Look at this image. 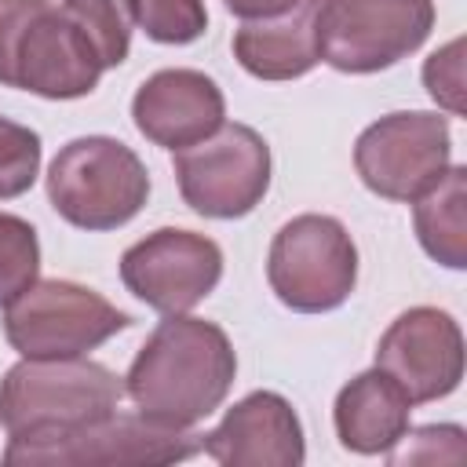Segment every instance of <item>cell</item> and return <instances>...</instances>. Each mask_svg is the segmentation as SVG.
Segmentation results:
<instances>
[{"mask_svg": "<svg viewBox=\"0 0 467 467\" xmlns=\"http://www.w3.org/2000/svg\"><path fill=\"white\" fill-rule=\"evenodd\" d=\"M234 376L237 354L219 325L190 314H164L139 347L124 376V394L139 412L161 423L193 427L226 401Z\"/></svg>", "mask_w": 467, "mask_h": 467, "instance_id": "1", "label": "cell"}, {"mask_svg": "<svg viewBox=\"0 0 467 467\" xmlns=\"http://www.w3.org/2000/svg\"><path fill=\"white\" fill-rule=\"evenodd\" d=\"M102 58L91 36L55 0H0V84L40 99H84Z\"/></svg>", "mask_w": 467, "mask_h": 467, "instance_id": "2", "label": "cell"}, {"mask_svg": "<svg viewBox=\"0 0 467 467\" xmlns=\"http://www.w3.org/2000/svg\"><path fill=\"white\" fill-rule=\"evenodd\" d=\"M124 398V379L77 354V358H22L0 379V427L7 438H51L77 431Z\"/></svg>", "mask_w": 467, "mask_h": 467, "instance_id": "3", "label": "cell"}, {"mask_svg": "<svg viewBox=\"0 0 467 467\" xmlns=\"http://www.w3.org/2000/svg\"><path fill=\"white\" fill-rule=\"evenodd\" d=\"M193 427H171L146 412H106L51 438H7V467H164L201 452Z\"/></svg>", "mask_w": 467, "mask_h": 467, "instance_id": "4", "label": "cell"}, {"mask_svg": "<svg viewBox=\"0 0 467 467\" xmlns=\"http://www.w3.org/2000/svg\"><path fill=\"white\" fill-rule=\"evenodd\" d=\"M150 197V171L131 146L109 135L66 142L47 168V201L77 230H117Z\"/></svg>", "mask_w": 467, "mask_h": 467, "instance_id": "5", "label": "cell"}, {"mask_svg": "<svg viewBox=\"0 0 467 467\" xmlns=\"http://www.w3.org/2000/svg\"><path fill=\"white\" fill-rule=\"evenodd\" d=\"M266 281L274 296L296 314L336 310L350 299L358 285L354 237L332 215H296L270 241Z\"/></svg>", "mask_w": 467, "mask_h": 467, "instance_id": "6", "label": "cell"}, {"mask_svg": "<svg viewBox=\"0 0 467 467\" xmlns=\"http://www.w3.org/2000/svg\"><path fill=\"white\" fill-rule=\"evenodd\" d=\"M131 317L88 285L33 281L4 306V336L22 358H77L124 332Z\"/></svg>", "mask_w": 467, "mask_h": 467, "instance_id": "7", "label": "cell"}, {"mask_svg": "<svg viewBox=\"0 0 467 467\" xmlns=\"http://www.w3.org/2000/svg\"><path fill=\"white\" fill-rule=\"evenodd\" d=\"M321 62L339 73H379L409 58L434 29V0H306Z\"/></svg>", "mask_w": 467, "mask_h": 467, "instance_id": "8", "label": "cell"}, {"mask_svg": "<svg viewBox=\"0 0 467 467\" xmlns=\"http://www.w3.org/2000/svg\"><path fill=\"white\" fill-rule=\"evenodd\" d=\"M182 201L204 219H241L270 190V146L248 124L223 120L212 135L175 150Z\"/></svg>", "mask_w": 467, "mask_h": 467, "instance_id": "9", "label": "cell"}, {"mask_svg": "<svg viewBox=\"0 0 467 467\" xmlns=\"http://www.w3.org/2000/svg\"><path fill=\"white\" fill-rule=\"evenodd\" d=\"M452 164L449 120L431 109H401L372 120L354 142L361 182L387 201L423 197Z\"/></svg>", "mask_w": 467, "mask_h": 467, "instance_id": "10", "label": "cell"}, {"mask_svg": "<svg viewBox=\"0 0 467 467\" xmlns=\"http://www.w3.org/2000/svg\"><path fill=\"white\" fill-rule=\"evenodd\" d=\"M223 277V248L193 230L161 226L120 255L124 288L157 314H186Z\"/></svg>", "mask_w": 467, "mask_h": 467, "instance_id": "11", "label": "cell"}, {"mask_svg": "<svg viewBox=\"0 0 467 467\" xmlns=\"http://www.w3.org/2000/svg\"><path fill=\"white\" fill-rule=\"evenodd\" d=\"M376 368H383L412 405L452 394L463 379V332L456 317L438 306L398 314L379 336Z\"/></svg>", "mask_w": 467, "mask_h": 467, "instance_id": "12", "label": "cell"}, {"mask_svg": "<svg viewBox=\"0 0 467 467\" xmlns=\"http://www.w3.org/2000/svg\"><path fill=\"white\" fill-rule=\"evenodd\" d=\"M201 449L223 467H299L306 460L303 423L274 390H252L223 423L201 438Z\"/></svg>", "mask_w": 467, "mask_h": 467, "instance_id": "13", "label": "cell"}, {"mask_svg": "<svg viewBox=\"0 0 467 467\" xmlns=\"http://www.w3.org/2000/svg\"><path fill=\"white\" fill-rule=\"evenodd\" d=\"M131 120L153 146L182 150L226 120V99L201 69H157L131 99Z\"/></svg>", "mask_w": 467, "mask_h": 467, "instance_id": "14", "label": "cell"}, {"mask_svg": "<svg viewBox=\"0 0 467 467\" xmlns=\"http://www.w3.org/2000/svg\"><path fill=\"white\" fill-rule=\"evenodd\" d=\"M409 412H412L409 394L383 368H368L336 394L332 423L343 449L361 456H379L390 452L398 441H405Z\"/></svg>", "mask_w": 467, "mask_h": 467, "instance_id": "15", "label": "cell"}, {"mask_svg": "<svg viewBox=\"0 0 467 467\" xmlns=\"http://www.w3.org/2000/svg\"><path fill=\"white\" fill-rule=\"evenodd\" d=\"M234 58L244 73L259 80H296L310 73L321 62V36L317 18L306 0L296 7L270 15V18H248L234 33Z\"/></svg>", "mask_w": 467, "mask_h": 467, "instance_id": "16", "label": "cell"}, {"mask_svg": "<svg viewBox=\"0 0 467 467\" xmlns=\"http://www.w3.org/2000/svg\"><path fill=\"white\" fill-rule=\"evenodd\" d=\"M412 226L423 252L449 266H467V168L449 164V171L412 201Z\"/></svg>", "mask_w": 467, "mask_h": 467, "instance_id": "17", "label": "cell"}, {"mask_svg": "<svg viewBox=\"0 0 467 467\" xmlns=\"http://www.w3.org/2000/svg\"><path fill=\"white\" fill-rule=\"evenodd\" d=\"M73 22L91 36L102 66H120L131 47V4L128 0H66L62 4Z\"/></svg>", "mask_w": 467, "mask_h": 467, "instance_id": "18", "label": "cell"}, {"mask_svg": "<svg viewBox=\"0 0 467 467\" xmlns=\"http://www.w3.org/2000/svg\"><path fill=\"white\" fill-rule=\"evenodd\" d=\"M40 274V241L36 230L11 215L0 212V306H7L18 292H26Z\"/></svg>", "mask_w": 467, "mask_h": 467, "instance_id": "19", "label": "cell"}, {"mask_svg": "<svg viewBox=\"0 0 467 467\" xmlns=\"http://www.w3.org/2000/svg\"><path fill=\"white\" fill-rule=\"evenodd\" d=\"M131 18L157 44H193L208 29L204 0H128Z\"/></svg>", "mask_w": 467, "mask_h": 467, "instance_id": "20", "label": "cell"}, {"mask_svg": "<svg viewBox=\"0 0 467 467\" xmlns=\"http://www.w3.org/2000/svg\"><path fill=\"white\" fill-rule=\"evenodd\" d=\"M40 175V135L0 117V201L22 197Z\"/></svg>", "mask_w": 467, "mask_h": 467, "instance_id": "21", "label": "cell"}, {"mask_svg": "<svg viewBox=\"0 0 467 467\" xmlns=\"http://www.w3.org/2000/svg\"><path fill=\"white\" fill-rule=\"evenodd\" d=\"M409 438L412 441L401 452H390V463H463L467 460L463 431L456 423H431Z\"/></svg>", "mask_w": 467, "mask_h": 467, "instance_id": "22", "label": "cell"}, {"mask_svg": "<svg viewBox=\"0 0 467 467\" xmlns=\"http://www.w3.org/2000/svg\"><path fill=\"white\" fill-rule=\"evenodd\" d=\"M423 84L438 106L463 117V40H449L441 51H434L423 66Z\"/></svg>", "mask_w": 467, "mask_h": 467, "instance_id": "23", "label": "cell"}, {"mask_svg": "<svg viewBox=\"0 0 467 467\" xmlns=\"http://www.w3.org/2000/svg\"><path fill=\"white\" fill-rule=\"evenodd\" d=\"M226 11H234L237 18H270V15H281L288 7H296L299 0H223Z\"/></svg>", "mask_w": 467, "mask_h": 467, "instance_id": "24", "label": "cell"}]
</instances>
